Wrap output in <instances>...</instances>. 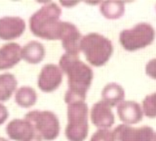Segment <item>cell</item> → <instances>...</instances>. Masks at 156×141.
Instances as JSON below:
<instances>
[{
  "mask_svg": "<svg viewBox=\"0 0 156 141\" xmlns=\"http://www.w3.org/2000/svg\"><path fill=\"white\" fill-rule=\"evenodd\" d=\"M27 141H43V139H42V138H41L40 136H39L37 133H35V134H34L30 139H28Z\"/></svg>",
  "mask_w": 156,
  "mask_h": 141,
  "instance_id": "d4e9b609",
  "label": "cell"
},
{
  "mask_svg": "<svg viewBox=\"0 0 156 141\" xmlns=\"http://www.w3.org/2000/svg\"><path fill=\"white\" fill-rule=\"evenodd\" d=\"M144 71L146 76H149L150 79L156 80V58H152L146 63Z\"/></svg>",
  "mask_w": 156,
  "mask_h": 141,
  "instance_id": "7402d4cb",
  "label": "cell"
},
{
  "mask_svg": "<svg viewBox=\"0 0 156 141\" xmlns=\"http://www.w3.org/2000/svg\"><path fill=\"white\" fill-rule=\"evenodd\" d=\"M37 92L29 85H23L19 87L15 93V102L21 108H31L37 102Z\"/></svg>",
  "mask_w": 156,
  "mask_h": 141,
  "instance_id": "e0dca14e",
  "label": "cell"
},
{
  "mask_svg": "<svg viewBox=\"0 0 156 141\" xmlns=\"http://www.w3.org/2000/svg\"><path fill=\"white\" fill-rule=\"evenodd\" d=\"M156 31L149 23L141 22L134 27L121 31L119 33V43L124 50L136 52L150 46L155 40Z\"/></svg>",
  "mask_w": 156,
  "mask_h": 141,
  "instance_id": "5b68a950",
  "label": "cell"
},
{
  "mask_svg": "<svg viewBox=\"0 0 156 141\" xmlns=\"http://www.w3.org/2000/svg\"><path fill=\"white\" fill-rule=\"evenodd\" d=\"M18 89V80L11 72L0 75V103L6 102L16 93Z\"/></svg>",
  "mask_w": 156,
  "mask_h": 141,
  "instance_id": "ac0fdd59",
  "label": "cell"
},
{
  "mask_svg": "<svg viewBox=\"0 0 156 141\" xmlns=\"http://www.w3.org/2000/svg\"><path fill=\"white\" fill-rule=\"evenodd\" d=\"M22 58V46L17 42H8L0 47V71H6L18 65Z\"/></svg>",
  "mask_w": 156,
  "mask_h": 141,
  "instance_id": "5bb4252c",
  "label": "cell"
},
{
  "mask_svg": "<svg viewBox=\"0 0 156 141\" xmlns=\"http://www.w3.org/2000/svg\"><path fill=\"white\" fill-rule=\"evenodd\" d=\"M100 13L107 20H118L125 13V3L122 1H101Z\"/></svg>",
  "mask_w": 156,
  "mask_h": 141,
  "instance_id": "d6986e66",
  "label": "cell"
},
{
  "mask_svg": "<svg viewBox=\"0 0 156 141\" xmlns=\"http://www.w3.org/2000/svg\"><path fill=\"white\" fill-rule=\"evenodd\" d=\"M58 4H60V6L66 7V8H72V7L78 5L79 2L78 1H60Z\"/></svg>",
  "mask_w": 156,
  "mask_h": 141,
  "instance_id": "cb8c5ba5",
  "label": "cell"
},
{
  "mask_svg": "<svg viewBox=\"0 0 156 141\" xmlns=\"http://www.w3.org/2000/svg\"><path fill=\"white\" fill-rule=\"evenodd\" d=\"M153 141H156V132L154 134V137H153Z\"/></svg>",
  "mask_w": 156,
  "mask_h": 141,
  "instance_id": "4316f807",
  "label": "cell"
},
{
  "mask_svg": "<svg viewBox=\"0 0 156 141\" xmlns=\"http://www.w3.org/2000/svg\"><path fill=\"white\" fill-rule=\"evenodd\" d=\"M62 7L57 2L48 1L29 18L28 26L33 35L50 41L58 40L62 28Z\"/></svg>",
  "mask_w": 156,
  "mask_h": 141,
  "instance_id": "7a4b0ae2",
  "label": "cell"
},
{
  "mask_svg": "<svg viewBox=\"0 0 156 141\" xmlns=\"http://www.w3.org/2000/svg\"><path fill=\"white\" fill-rule=\"evenodd\" d=\"M90 141H116L113 129H97L92 134Z\"/></svg>",
  "mask_w": 156,
  "mask_h": 141,
  "instance_id": "44dd1931",
  "label": "cell"
},
{
  "mask_svg": "<svg viewBox=\"0 0 156 141\" xmlns=\"http://www.w3.org/2000/svg\"><path fill=\"white\" fill-rule=\"evenodd\" d=\"M116 141H153L154 129L148 125L134 126L120 124L113 128Z\"/></svg>",
  "mask_w": 156,
  "mask_h": 141,
  "instance_id": "52a82bcc",
  "label": "cell"
},
{
  "mask_svg": "<svg viewBox=\"0 0 156 141\" xmlns=\"http://www.w3.org/2000/svg\"><path fill=\"white\" fill-rule=\"evenodd\" d=\"M144 115L149 119H156V91L146 95L141 102Z\"/></svg>",
  "mask_w": 156,
  "mask_h": 141,
  "instance_id": "ffe728a7",
  "label": "cell"
},
{
  "mask_svg": "<svg viewBox=\"0 0 156 141\" xmlns=\"http://www.w3.org/2000/svg\"><path fill=\"white\" fill-rule=\"evenodd\" d=\"M6 133L13 141H27L35 134L32 124L26 119H13L6 125Z\"/></svg>",
  "mask_w": 156,
  "mask_h": 141,
  "instance_id": "4fadbf2b",
  "label": "cell"
},
{
  "mask_svg": "<svg viewBox=\"0 0 156 141\" xmlns=\"http://www.w3.org/2000/svg\"><path fill=\"white\" fill-rule=\"evenodd\" d=\"M9 117V111L4 104L0 103V125L3 124L7 121Z\"/></svg>",
  "mask_w": 156,
  "mask_h": 141,
  "instance_id": "603a6c76",
  "label": "cell"
},
{
  "mask_svg": "<svg viewBox=\"0 0 156 141\" xmlns=\"http://www.w3.org/2000/svg\"><path fill=\"white\" fill-rule=\"evenodd\" d=\"M33 126L35 132L43 141H54L61 132V124L58 116L48 110H32L24 115Z\"/></svg>",
  "mask_w": 156,
  "mask_h": 141,
  "instance_id": "8992f818",
  "label": "cell"
},
{
  "mask_svg": "<svg viewBox=\"0 0 156 141\" xmlns=\"http://www.w3.org/2000/svg\"><path fill=\"white\" fill-rule=\"evenodd\" d=\"M83 35L74 24L70 22H65L62 21L61 32H60V38L62 46L65 50V53L71 55H77L80 54V42Z\"/></svg>",
  "mask_w": 156,
  "mask_h": 141,
  "instance_id": "9c48e42d",
  "label": "cell"
},
{
  "mask_svg": "<svg viewBox=\"0 0 156 141\" xmlns=\"http://www.w3.org/2000/svg\"><path fill=\"white\" fill-rule=\"evenodd\" d=\"M63 79V72L58 65L48 63L44 65L38 75L37 86L42 92L51 93L61 86Z\"/></svg>",
  "mask_w": 156,
  "mask_h": 141,
  "instance_id": "ba28073f",
  "label": "cell"
},
{
  "mask_svg": "<svg viewBox=\"0 0 156 141\" xmlns=\"http://www.w3.org/2000/svg\"><path fill=\"white\" fill-rule=\"evenodd\" d=\"M27 23L19 16H4L0 18V39L10 41L21 37L26 32Z\"/></svg>",
  "mask_w": 156,
  "mask_h": 141,
  "instance_id": "30bf717a",
  "label": "cell"
},
{
  "mask_svg": "<svg viewBox=\"0 0 156 141\" xmlns=\"http://www.w3.org/2000/svg\"><path fill=\"white\" fill-rule=\"evenodd\" d=\"M117 116L122 124L134 125L140 123L144 118V112L141 105L136 101L124 100L116 107Z\"/></svg>",
  "mask_w": 156,
  "mask_h": 141,
  "instance_id": "7c38bea8",
  "label": "cell"
},
{
  "mask_svg": "<svg viewBox=\"0 0 156 141\" xmlns=\"http://www.w3.org/2000/svg\"><path fill=\"white\" fill-rule=\"evenodd\" d=\"M113 43L108 37L99 32H90L83 35L80 52L84 54L88 65L100 68L105 66L113 54Z\"/></svg>",
  "mask_w": 156,
  "mask_h": 141,
  "instance_id": "3957f363",
  "label": "cell"
},
{
  "mask_svg": "<svg viewBox=\"0 0 156 141\" xmlns=\"http://www.w3.org/2000/svg\"><path fill=\"white\" fill-rule=\"evenodd\" d=\"M89 113L86 101L67 104L65 135L68 141H85L89 133Z\"/></svg>",
  "mask_w": 156,
  "mask_h": 141,
  "instance_id": "277c9868",
  "label": "cell"
},
{
  "mask_svg": "<svg viewBox=\"0 0 156 141\" xmlns=\"http://www.w3.org/2000/svg\"><path fill=\"white\" fill-rule=\"evenodd\" d=\"M89 118L98 129H110L115 124V116L112 108L101 100L92 106Z\"/></svg>",
  "mask_w": 156,
  "mask_h": 141,
  "instance_id": "8fae6325",
  "label": "cell"
},
{
  "mask_svg": "<svg viewBox=\"0 0 156 141\" xmlns=\"http://www.w3.org/2000/svg\"><path fill=\"white\" fill-rule=\"evenodd\" d=\"M0 141H9V140L6 139V138H4V137H2V136H0Z\"/></svg>",
  "mask_w": 156,
  "mask_h": 141,
  "instance_id": "484cf974",
  "label": "cell"
},
{
  "mask_svg": "<svg viewBox=\"0 0 156 141\" xmlns=\"http://www.w3.org/2000/svg\"><path fill=\"white\" fill-rule=\"evenodd\" d=\"M58 66L67 79L68 88L65 94L66 104L86 101L88 90L90 89L94 80L92 67L83 62L79 56L66 53L60 58Z\"/></svg>",
  "mask_w": 156,
  "mask_h": 141,
  "instance_id": "6da1fadb",
  "label": "cell"
},
{
  "mask_svg": "<svg viewBox=\"0 0 156 141\" xmlns=\"http://www.w3.org/2000/svg\"><path fill=\"white\" fill-rule=\"evenodd\" d=\"M101 101L111 108L117 107L125 100V89L117 82L106 83L101 89Z\"/></svg>",
  "mask_w": 156,
  "mask_h": 141,
  "instance_id": "2e32d148",
  "label": "cell"
},
{
  "mask_svg": "<svg viewBox=\"0 0 156 141\" xmlns=\"http://www.w3.org/2000/svg\"><path fill=\"white\" fill-rule=\"evenodd\" d=\"M45 55V46L38 40H30L22 46V58L27 64H39L44 60Z\"/></svg>",
  "mask_w": 156,
  "mask_h": 141,
  "instance_id": "9a60e30c",
  "label": "cell"
}]
</instances>
